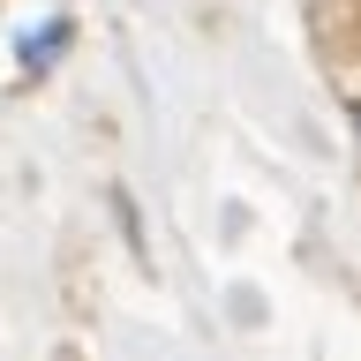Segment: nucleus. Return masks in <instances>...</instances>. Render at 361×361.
<instances>
[{
  "instance_id": "2",
  "label": "nucleus",
  "mask_w": 361,
  "mask_h": 361,
  "mask_svg": "<svg viewBox=\"0 0 361 361\" xmlns=\"http://www.w3.org/2000/svg\"><path fill=\"white\" fill-rule=\"evenodd\" d=\"M354 128H361V106H354Z\"/></svg>"
},
{
  "instance_id": "1",
  "label": "nucleus",
  "mask_w": 361,
  "mask_h": 361,
  "mask_svg": "<svg viewBox=\"0 0 361 361\" xmlns=\"http://www.w3.org/2000/svg\"><path fill=\"white\" fill-rule=\"evenodd\" d=\"M68 38H75V23H68V16H61V23H53V30H30V38H23V45H16V61H23V68H30V75H38V68H53V53H61V45H68Z\"/></svg>"
}]
</instances>
